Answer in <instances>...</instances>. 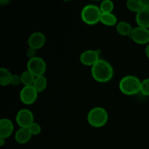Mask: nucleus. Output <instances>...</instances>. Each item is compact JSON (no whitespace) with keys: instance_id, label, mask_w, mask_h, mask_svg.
Instances as JSON below:
<instances>
[{"instance_id":"nucleus-1","label":"nucleus","mask_w":149,"mask_h":149,"mask_svg":"<svg viewBox=\"0 0 149 149\" xmlns=\"http://www.w3.org/2000/svg\"><path fill=\"white\" fill-rule=\"evenodd\" d=\"M92 76L93 79L99 82H107L111 80L113 75V70L111 65L106 61L99 59L95 65L92 66Z\"/></svg>"},{"instance_id":"nucleus-11","label":"nucleus","mask_w":149,"mask_h":149,"mask_svg":"<svg viewBox=\"0 0 149 149\" xmlns=\"http://www.w3.org/2000/svg\"><path fill=\"white\" fill-rule=\"evenodd\" d=\"M14 130L13 124L10 119H1L0 121V138L6 139L12 135Z\"/></svg>"},{"instance_id":"nucleus-2","label":"nucleus","mask_w":149,"mask_h":149,"mask_svg":"<svg viewBox=\"0 0 149 149\" xmlns=\"http://www.w3.org/2000/svg\"><path fill=\"white\" fill-rule=\"evenodd\" d=\"M141 81L138 77L129 75L123 77L119 82V89L123 94L133 95L141 92Z\"/></svg>"},{"instance_id":"nucleus-13","label":"nucleus","mask_w":149,"mask_h":149,"mask_svg":"<svg viewBox=\"0 0 149 149\" xmlns=\"http://www.w3.org/2000/svg\"><path fill=\"white\" fill-rule=\"evenodd\" d=\"M32 134L29 128H20L15 135L16 142L20 144H25L31 140Z\"/></svg>"},{"instance_id":"nucleus-25","label":"nucleus","mask_w":149,"mask_h":149,"mask_svg":"<svg viewBox=\"0 0 149 149\" xmlns=\"http://www.w3.org/2000/svg\"><path fill=\"white\" fill-rule=\"evenodd\" d=\"M143 8H149V0H140Z\"/></svg>"},{"instance_id":"nucleus-21","label":"nucleus","mask_w":149,"mask_h":149,"mask_svg":"<svg viewBox=\"0 0 149 149\" xmlns=\"http://www.w3.org/2000/svg\"><path fill=\"white\" fill-rule=\"evenodd\" d=\"M141 93L143 95L149 96V78L141 81Z\"/></svg>"},{"instance_id":"nucleus-19","label":"nucleus","mask_w":149,"mask_h":149,"mask_svg":"<svg viewBox=\"0 0 149 149\" xmlns=\"http://www.w3.org/2000/svg\"><path fill=\"white\" fill-rule=\"evenodd\" d=\"M126 5L130 11L135 13H138L143 9L140 0H128L126 2Z\"/></svg>"},{"instance_id":"nucleus-7","label":"nucleus","mask_w":149,"mask_h":149,"mask_svg":"<svg viewBox=\"0 0 149 149\" xmlns=\"http://www.w3.org/2000/svg\"><path fill=\"white\" fill-rule=\"evenodd\" d=\"M38 93L33 86H25L20 93L22 103L26 105L33 104L37 98Z\"/></svg>"},{"instance_id":"nucleus-16","label":"nucleus","mask_w":149,"mask_h":149,"mask_svg":"<svg viewBox=\"0 0 149 149\" xmlns=\"http://www.w3.org/2000/svg\"><path fill=\"white\" fill-rule=\"evenodd\" d=\"M12 76L8 69L5 68H0V84L1 86H7L11 84Z\"/></svg>"},{"instance_id":"nucleus-17","label":"nucleus","mask_w":149,"mask_h":149,"mask_svg":"<svg viewBox=\"0 0 149 149\" xmlns=\"http://www.w3.org/2000/svg\"><path fill=\"white\" fill-rule=\"evenodd\" d=\"M47 85V80L46 77L45 76H41V77H36L33 87L37 91V93H41L46 89Z\"/></svg>"},{"instance_id":"nucleus-14","label":"nucleus","mask_w":149,"mask_h":149,"mask_svg":"<svg viewBox=\"0 0 149 149\" xmlns=\"http://www.w3.org/2000/svg\"><path fill=\"white\" fill-rule=\"evenodd\" d=\"M116 31L122 36H130L133 29L129 23L125 21L119 22L116 25Z\"/></svg>"},{"instance_id":"nucleus-26","label":"nucleus","mask_w":149,"mask_h":149,"mask_svg":"<svg viewBox=\"0 0 149 149\" xmlns=\"http://www.w3.org/2000/svg\"><path fill=\"white\" fill-rule=\"evenodd\" d=\"M5 143V139L2 138H0V146H3Z\"/></svg>"},{"instance_id":"nucleus-20","label":"nucleus","mask_w":149,"mask_h":149,"mask_svg":"<svg viewBox=\"0 0 149 149\" xmlns=\"http://www.w3.org/2000/svg\"><path fill=\"white\" fill-rule=\"evenodd\" d=\"M100 10L102 13H111L113 10V4L110 0L102 1L100 5Z\"/></svg>"},{"instance_id":"nucleus-24","label":"nucleus","mask_w":149,"mask_h":149,"mask_svg":"<svg viewBox=\"0 0 149 149\" xmlns=\"http://www.w3.org/2000/svg\"><path fill=\"white\" fill-rule=\"evenodd\" d=\"M36 49H33V48L29 47L27 51V57L29 58V60L36 57Z\"/></svg>"},{"instance_id":"nucleus-18","label":"nucleus","mask_w":149,"mask_h":149,"mask_svg":"<svg viewBox=\"0 0 149 149\" xmlns=\"http://www.w3.org/2000/svg\"><path fill=\"white\" fill-rule=\"evenodd\" d=\"M22 83L25 86H33L36 77L29 71H26L20 75Z\"/></svg>"},{"instance_id":"nucleus-8","label":"nucleus","mask_w":149,"mask_h":149,"mask_svg":"<svg viewBox=\"0 0 149 149\" xmlns=\"http://www.w3.org/2000/svg\"><path fill=\"white\" fill-rule=\"evenodd\" d=\"M130 37L134 42L140 45L148 44L149 43V29L138 26L133 29Z\"/></svg>"},{"instance_id":"nucleus-27","label":"nucleus","mask_w":149,"mask_h":149,"mask_svg":"<svg viewBox=\"0 0 149 149\" xmlns=\"http://www.w3.org/2000/svg\"><path fill=\"white\" fill-rule=\"evenodd\" d=\"M146 56L148 57V58L149 59V44L147 45L146 47Z\"/></svg>"},{"instance_id":"nucleus-5","label":"nucleus","mask_w":149,"mask_h":149,"mask_svg":"<svg viewBox=\"0 0 149 149\" xmlns=\"http://www.w3.org/2000/svg\"><path fill=\"white\" fill-rule=\"evenodd\" d=\"M46 68V63L42 58L35 57L28 61L27 71L31 73L35 77L44 76Z\"/></svg>"},{"instance_id":"nucleus-23","label":"nucleus","mask_w":149,"mask_h":149,"mask_svg":"<svg viewBox=\"0 0 149 149\" xmlns=\"http://www.w3.org/2000/svg\"><path fill=\"white\" fill-rule=\"evenodd\" d=\"M22 83L21 81V77L19 75H17V74H13L12 76L11 79V84L14 86H17L19 84Z\"/></svg>"},{"instance_id":"nucleus-9","label":"nucleus","mask_w":149,"mask_h":149,"mask_svg":"<svg viewBox=\"0 0 149 149\" xmlns=\"http://www.w3.org/2000/svg\"><path fill=\"white\" fill-rule=\"evenodd\" d=\"M98 51L95 50H89L84 51L80 55V61L84 65H92L96 63L99 60Z\"/></svg>"},{"instance_id":"nucleus-10","label":"nucleus","mask_w":149,"mask_h":149,"mask_svg":"<svg viewBox=\"0 0 149 149\" xmlns=\"http://www.w3.org/2000/svg\"><path fill=\"white\" fill-rule=\"evenodd\" d=\"M46 42V37L42 32H34L29 38L28 44L31 48L38 49L42 48Z\"/></svg>"},{"instance_id":"nucleus-4","label":"nucleus","mask_w":149,"mask_h":149,"mask_svg":"<svg viewBox=\"0 0 149 149\" xmlns=\"http://www.w3.org/2000/svg\"><path fill=\"white\" fill-rule=\"evenodd\" d=\"M102 12L100 7L94 4L86 5L81 10V19L88 25H95L100 21Z\"/></svg>"},{"instance_id":"nucleus-3","label":"nucleus","mask_w":149,"mask_h":149,"mask_svg":"<svg viewBox=\"0 0 149 149\" xmlns=\"http://www.w3.org/2000/svg\"><path fill=\"white\" fill-rule=\"evenodd\" d=\"M89 124L94 127H101L108 121V113L103 108L95 107L90 110L87 116Z\"/></svg>"},{"instance_id":"nucleus-12","label":"nucleus","mask_w":149,"mask_h":149,"mask_svg":"<svg viewBox=\"0 0 149 149\" xmlns=\"http://www.w3.org/2000/svg\"><path fill=\"white\" fill-rule=\"evenodd\" d=\"M136 22L138 26L146 29L149 28V8H143L137 13Z\"/></svg>"},{"instance_id":"nucleus-22","label":"nucleus","mask_w":149,"mask_h":149,"mask_svg":"<svg viewBox=\"0 0 149 149\" xmlns=\"http://www.w3.org/2000/svg\"><path fill=\"white\" fill-rule=\"evenodd\" d=\"M29 130H30L31 133L32 134V135H38L39 134H40L41 131H42V128L41 126L36 122H33L31 125L29 127Z\"/></svg>"},{"instance_id":"nucleus-15","label":"nucleus","mask_w":149,"mask_h":149,"mask_svg":"<svg viewBox=\"0 0 149 149\" xmlns=\"http://www.w3.org/2000/svg\"><path fill=\"white\" fill-rule=\"evenodd\" d=\"M100 22L106 26H113L117 23V18L112 13H102Z\"/></svg>"},{"instance_id":"nucleus-6","label":"nucleus","mask_w":149,"mask_h":149,"mask_svg":"<svg viewBox=\"0 0 149 149\" xmlns=\"http://www.w3.org/2000/svg\"><path fill=\"white\" fill-rule=\"evenodd\" d=\"M16 122L20 128H29L34 122L33 113L29 109H21L16 115Z\"/></svg>"}]
</instances>
